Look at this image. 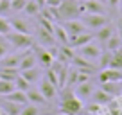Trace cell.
I'll return each instance as SVG.
<instances>
[{
    "instance_id": "obj_1",
    "label": "cell",
    "mask_w": 122,
    "mask_h": 115,
    "mask_svg": "<svg viewBox=\"0 0 122 115\" xmlns=\"http://www.w3.org/2000/svg\"><path fill=\"white\" fill-rule=\"evenodd\" d=\"M61 103H59V113L63 115H79L84 110V104L79 97L74 95V92H66V88H61Z\"/></svg>"
},
{
    "instance_id": "obj_2",
    "label": "cell",
    "mask_w": 122,
    "mask_h": 115,
    "mask_svg": "<svg viewBox=\"0 0 122 115\" xmlns=\"http://www.w3.org/2000/svg\"><path fill=\"white\" fill-rule=\"evenodd\" d=\"M59 13V22L63 20H72V18H79L83 13H81V2L77 0H63L57 7Z\"/></svg>"
},
{
    "instance_id": "obj_3",
    "label": "cell",
    "mask_w": 122,
    "mask_h": 115,
    "mask_svg": "<svg viewBox=\"0 0 122 115\" xmlns=\"http://www.w3.org/2000/svg\"><path fill=\"white\" fill-rule=\"evenodd\" d=\"M7 42L11 43L13 49H18V50H25V49H30L34 45V38L32 34H23V32H16V31H11L9 34H5Z\"/></svg>"
},
{
    "instance_id": "obj_4",
    "label": "cell",
    "mask_w": 122,
    "mask_h": 115,
    "mask_svg": "<svg viewBox=\"0 0 122 115\" xmlns=\"http://www.w3.org/2000/svg\"><path fill=\"white\" fill-rule=\"evenodd\" d=\"M81 22L84 23L86 29H93V31H97V29H101L102 25L110 23V18H108L106 15H99V13H83Z\"/></svg>"
},
{
    "instance_id": "obj_5",
    "label": "cell",
    "mask_w": 122,
    "mask_h": 115,
    "mask_svg": "<svg viewBox=\"0 0 122 115\" xmlns=\"http://www.w3.org/2000/svg\"><path fill=\"white\" fill-rule=\"evenodd\" d=\"M101 52H102V47H101L99 42L95 43V40H92V42H88L86 45L76 49V54L86 58V59H90V61H97V58L101 56Z\"/></svg>"
},
{
    "instance_id": "obj_6",
    "label": "cell",
    "mask_w": 122,
    "mask_h": 115,
    "mask_svg": "<svg viewBox=\"0 0 122 115\" xmlns=\"http://www.w3.org/2000/svg\"><path fill=\"white\" fill-rule=\"evenodd\" d=\"M61 25L65 27V31L68 32V40H70V36H76V34H79V32L86 31V27H84V23L81 22V18L63 20V22H61Z\"/></svg>"
},
{
    "instance_id": "obj_7",
    "label": "cell",
    "mask_w": 122,
    "mask_h": 115,
    "mask_svg": "<svg viewBox=\"0 0 122 115\" xmlns=\"http://www.w3.org/2000/svg\"><path fill=\"white\" fill-rule=\"evenodd\" d=\"M70 63H72L77 70H81V72H86V74H93L95 72V65H93L90 59L79 56V54H74V58L70 59Z\"/></svg>"
},
{
    "instance_id": "obj_8",
    "label": "cell",
    "mask_w": 122,
    "mask_h": 115,
    "mask_svg": "<svg viewBox=\"0 0 122 115\" xmlns=\"http://www.w3.org/2000/svg\"><path fill=\"white\" fill-rule=\"evenodd\" d=\"M36 65H38V59H36L34 50H32V49H25V50H22L18 68H20V70H25V68H30V67H36Z\"/></svg>"
},
{
    "instance_id": "obj_9",
    "label": "cell",
    "mask_w": 122,
    "mask_h": 115,
    "mask_svg": "<svg viewBox=\"0 0 122 115\" xmlns=\"http://www.w3.org/2000/svg\"><path fill=\"white\" fill-rule=\"evenodd\" d=\"M99 81H101V83H108V81L120 83V81H122V70L111 68V67H108V68H101V72H99Z\"/></svg>"
},
{
    "instance_id": "obj_10",
    "label": "cell",
    "mask_w": 122,
    "mask_h": 115,
    "mask_svg": "<svg viewBox=\"0 0 122 115\" xmlns=\"http://www.w3.org/2000/svg\"><path fill=\"white\" fill-rule=\"evenodd\" d=\"M81 13H99V15H106V5H102L101 0H84V2H81Z\"/></svg>"
},
{
    "instance_id": "obj_11",
    "label": "cell",
    "mask_w": 122,
    "mask_h": 115,
    "mask_svg": "<svg viewBox=\"0 0 122 115\" xmlns=\"http://www.w3.org/2000/svg\"><path fill=\"white\" fill-rule=\"evenodd\" d=\"M38 90L43 94V97H45L47 101L54 99V97L57 95V86H54V84L50 83L47 77H43V76H41V79H40V88Z\"/></svg>"
},
{
    "instance_id": "obj_12",
    "label": "cell",
    "mask_w": 122,
    "mask_h": 115,
    "mask_svg": "<svg viewBox=\"0 0 122 115\" xmlns=\"http://www.w3.org/2000/svg\"><path fill=\"white\" fill-rule=\"evenodd\" d=\"M92 40H93V34H92V32L83 31V32H79V34H76V36H70L68 45L72 47L74 50H76V49H79V47L86 45V43H88V42H92Z\"/></svg>"
},
{
    "instance_id": "obj_13",
    "label": "cell",
    "mask_w": 122,
    "mask_h": 115,
    "mask_svg": "<svg viewBox=\"0 0 122 115\" xmlns=\"http://www.w3.org/2000/svg\"><path fill=\"white\" fill-rule=\"evenodd\" d=\"M93 90H95V88H93V84H92L90 81H83V83L76 84V92H74V95L79 97L81 101H84V99H90V97H92Z\"/></svg>"
},
{
    "instance_id": "obj_14",
    "label": "cell",
    "mask_w": 122,
    "mask_h": 115,
    "mask_svg": "<svg viewBox=\"0 0 122 115\" xmlns=\"http://www.w3.org/2000/svg\"><path fill=\"white\" fill-rule=\"evenodd\" d=\"M113 32H115L113 25H111V23H106V25H102L101 29H97V32L93 34V40H97L101 45H104V43L108 42V38H110Z\"/></svg>"
},
{
    "instance_id": "obj_15",
    "label": "cell",
    "mask_w": 122,
    "mask_h": 115,
    "mask_svg": "<svg viewBox=\"0 0 122 115\" xmlns=\"http://www.w3.org/2000/svg\"><path fill=\"white\" fill-rule=\"evenodd\" d=\"M36 34H38V42L41 43V45L45 47H50L56 43V38H54V32L47 31V29H43V27L38 25V29H36Z\"/></svg>"
},
{
    "instance_id": "obj_16",
    "label": "cell",
    "mask_w": 122,
    "mask_h": 115,
    "mask_svg": "<svg viewBox=\"0 0 122 115\" xmlns=\"http://www.w3.org/2000/svg\"><path fill=\"white\" fill-rule=\"evenodd\" d=\"M74 54H76V50H74L70 45H61L59 49H57L56 59H57V61H61V63H66V65H68L70 59L74 58Z\"/></svg>"
},
{
    "instance_id": "obj_17",
    "label": "cell",
    "mask_w": 122,
    "mask_h": 115,
    "mask_svg": "<svg viewBox=\"0 0 122 115\" xmlns=\"http://www.w3.org/2000/svg\"><path fill=\"white\" fill-rule=\"evenodd\" d=\"M92 101L97 103V104H101V106H104V104H110L111 101H113V95L108 94L106 90L99 88V90H93V94H92Z\"/></svg>"
},
{
    "instance_id": "obj_18",
    "label": "cell",
    "mask_w": 122,
    "mask_h": 115,
    "mask_svg": "<svg viewBox=\"0 0 122 115\" xmlns=\"http://www.w3.org/2000/svg\"><path fill=\"white\" fill-rule=\"evenodd\" d=\"M34 54H36V59H38V65L45 67V68L52 65L54 56L50 54V50H49V49H40V50H34Z\"/></svg>"
},
{
    "instance_id": "obj_19",
    "label": "cell",
    "mask_w": 122,
    "mask_h": 115,
    "mask_svg": "<svg viewBox=\"0 0 122 115\" xmlns=\"http://www.w3.org/2000/svg\"><path fill=\"white\" fill-rule=\"evenodd\" d=\"M20 76L25 77L27 81H29L30 84L36 83V81L41 79V70H40V67H30V68H25V70H20Z\"/></svg>"
},
{
    "instance_id": "obj_20",
    "label": "cell",
    "mask_w": 122,
    "mask_h": 115,
    "mask_svg": "<svg viewBox=\"0 0 122 115\" xmlns=\"http://www.w3.org/2000/svg\"><path fill=\"white\" fill-rule=\"evenodd\" d=\"M25 94H27V101H29V103H32V104L43 106V104H47V103H49V101H47L45 97H43V94L40 92V90H34L32 86H30V88L27 90Z\"/></svg>"
},
{
    "instance_id": "obj_21",
    "label": "cell",
    "mask_w": 122,
    "mask_h": 115,
    "mask_svg": "<svg viewBox=\"0 0 122 115\" xmlns=\"http://www.w3.org/2000/svg\"><path fill=\"white\" fill-rule=\"evenodd\" d=\"M54 38L59 45H68V32L65 31V27L61 25V22L54 23Z\"/></svg>"
},
{
    "instance_id": "obj_22",
    "label": "cell",
    "mask_w": 122,
    "mask_h": 115,
    "mask_svg": "<svg viewBox=\"0 0 122 115\" xmlns=\"http://www.w3.org/2000/svg\"><path fill=\"white\" fill-rule=\"evenodd\" d=\"M9 23H11L13 31L23 32V34H30V27H29V23H27V20H23V18H11Z\"/></svg>"
},
{
    "instance_id": "obj_23",
    "label": "cell",
    "mask_w": 122,
    "mask_h": 115,
    "mask_svg": "<svg viewBox=\"0 0 122 115\" xmlns=\"http://www.w3.org/2000/svg\"><path fill=\"white\" fill-rule=\"evenodd\" d=\"M20 56L22 54H5L2 59H0V68H4V67H11V68H18V63H20ZM20 70V68H18Z\"/></svg>"
},
{
    "instance_id": "obj_24",
    "label": "cell",
    "mask_w": 122,
    "mask_h": 115,
    "mask_svg": "<svg viewBox=\"0 0 122 115\" xmlns=\"http://www.w3.org/2000/svg\"><path fill=\"white\" fill-rule=\"evenodd\" d=\"M120 47H122V36L118 34V32H113V34L108 38V42L104 43V49L110 50V52H113V50L120 49Z\"/></svg>"
},
{
    "instance_id": "obj_25",
    "label": "cell",
    "mask_w": 122,
    "mask_h": 115,
    "mask_svg": "<svg viewBox=\"0 0 122 115\" xmlns=\"http://www.w3.org/2000/svg\"><path fill=\"white\" fill-rule=\"evenodd\" d=\"M5 101H13V103L22 104V106L29 103V101H27V94L22 92V90H13L11 94H7V95H5Z\"/></svg>"
},
{
    "instance_id": "obj_26",
    "label": "cell",
    "mask_w": 122,
    "mask_h": 115,
    "mask_svg": "<svg viewBox=\"0 0 122 115\" xmlns=\"http://www.w3.org/2000/svg\"><path fill=\"white\" fill-rule=\"evenodd\" d=\"M40 11H41V7L38 5V2H36V0H27V2H25L23 13H25L27 16H38Z\"/></svg>"
},
{
    "instance_id": "obj_27",
    "label": "cell",
    "mask_w": 122,
    "mask_h": 115,
    "mask_svg": "<svg viewBox=\"0 0 122 115\" xmlns=\"http://www.w3.org/2000/svg\"><path fill=\"white\" fill-rule=\"evenodd\" d=\"M2 108V111H5L7 115H20V111H22V104H16L13 103V101H5L4 106H0Z\"/></svg>"
},
{
    "instance_id": "obj_28",
    "label": "cell",
    "mask_w": 122,
    "mask_h": 115,
    "mask_svg": "<svg viewBox=\"0 0 122 115\" xmlns=\"http://www.w3.org/2000/svg\"><path fill=\"white\" fill-rule=\"evenodd\" d=\"M110 67H111V68H118V70H122V47L111 52V61H110Z\"/></svg>"
},
{
    "instance_id": "obj_29",
    "label": "cell",
    "mask_w": 122,
    "mask_h": 115,
    "mask_svg": "<svg viewBox=\"0 0 122 115\" xmlns=\"http://www.w3.org/2000/svg\"><path fill=\"white\" fill-rule=\"evenodd\" d=\"M20 74L18 68H11V67H4L0 68V79H7V81H15V77Z\"/></svg>"
},
{
    "instance_id": "obj_30",
    "label": "cell",
    "mask_w": 122,
    "mask_h": 115,
    "mask_svg": "<svg viewBox=\"0 0 122 115\" xmlns=\"http://www.w3.org/2000/svg\"><path fill=\"white\" fill-rule=\"evenodd\" d=\"M15 88V81H7V79H0V95L5 97L7 94H11Z\"/></svg>"
},
{
    "instance_id": "obj_31",
    "label": "cell",
    "mask_w": 122,
    "mask_h": 115,
    "mask_svg": "<svg viewBox=\"0 0 122 115\" xmlns=\"http://www.w3.org/2000/svg\"><path fill=\"white\" fill-rule=\"evenodd\" d=\"M97 61H99V68H108L110 67V61H111V52L106 49H102L101 56L97 58Z\"/></svg>"
},
{
    "instance_id": "obj_32",
    "label": "cell",
    "mask_w": 122,
    "mask_h": 115,
    "mask_svg": "<svg viewBox=\"0 0 122 115\" xmlns=\"http://www.w3.org/2000/svg\"><path fill=\"white\" fill-rule=\"evenodd\" d=\"M30 86H32V84H30L29 81L25 79V77H22L20 74L15 77V88H16V90H22V92H27V90H29Z\"/></svg>"
},
{
    "instance_id": "obj_33",
    "label": "cell",
    "mask_w": 122,
    "mask_h": 115,
    "mask_svg": "<svg viewBox=\"0 0 122 115\" xmlns=\"http://www.w3.org/2000/svg\"><path fill=\"white\" fill-rule=\"evenodd\" d=\"M20 115H40V106L32 104V103H27V104H23Z\"/></svg>"
},
{
    "instance_id": "obj_34",
    "label": "cell",
    "mask_w": 122,
    "mask_h": 115,
    "mask_svg": "<svg viewBox=\"0 0 122 115\" xmlns=\"http://www.w3.org/2000/svg\"><path fill=\"white\" fill-rule=\"evenodd\" d=\"M11 49H13V47H11V43L7 42V38L0 34V59H2L5 54H9V50H11Z\"/></svg>"
},
{
    "instance_id": "obj_35",
    "label": "cell",
    "mask_w": 122,
    "mask_h": 115,
    "mask_svg": "<svg viewBox=\"0 0 122 115\" xmlns=\"http://www.w3.org/2000/svg\"><path fill=\"white\" fill-rule=\"evenodd\" d=\"M11 31H13V27H11V23H9V20L5 18V16H0V34L5 36Z\"/></svg>"
},
{
    "instance_id": "obj_36",
    "label": "cell",
    "mask_w": 122,
    "mask_h": 115,
    "mask_svg": "<svg viewBox=\"0 0 122 115\" xmlns=\"http://www.w3.org/2000/svg\"><path fill=\"white\" fill-rule=\"evenodd\" d=\"M101 84H102V90H106L111 95H115L118 92V83H115V81H108V83H101Z\"/></svg>"
},
{
    "instance_id": "obj_37",
    "label": "cell",
    "mask_w": 122,
    "mask_h": 115,
    "mask_svg": "<svg viewBox=\"0 0 122 115\" xmlns=\"http://www.w3.org/2000/svg\"><path fill=\"white\" fill-rule=\"evenodd\" d=\"M45 77H47V79H49L50 83L54 84V86H57V88H59V81H57V74L54 72V70L50 68V67H47V70H45Z\"/></svg>"
},
{
    "instance_id": "obj_38",
    "label": "cell",
    "mask_w": 122,
    "mask_h": 115,
    "mask_svg": "<svg viewBox=\"0 0 122 115\" xmlns=\"http://www.w3.org/2000/svg\"><path fill=\"white\" fill-rule=\"evenodd\" d=\"M25 2L27 0H11V11H23V7H25Z\"/></svg>"
},
{
    "instance_id": "obj_39",
    "label": "cell",
    "mask_w": 122,
    "mask_h": 115,
    "mask_svg": "<svg viewBox=\"0 0 122 115\" xmlns=\"http://www.w3.org/2000/svg\"><path fill=\"white\" fill-rule=\"evenodd\" d=\"M11 11V0H0V16L7 15Z\"/></svg>"
},
{
    "instance_id": "obj_40",
    "label": "cell",
    "mask_w": 122,
    "mask_h": 115,
    "mask_svg": "<svg viewBox=\"0 0 122 115\" xmlns=\"http://www.w3.org/2000/svg\"><path fill=\"white\" fill-rule=\"evenodd\" d=\"M63 2V0H45V5L47 7H59V4ZM43 5V7H45Z\"/></svg>"
},
{
    "instance_id": "obj_41",
    "label": "cell",
    "mask_w": 122,
    "mask_h": 115,
    "mask_svg": "<svg viewBox=\"0 0 122 115\" xmlns=\"http://www.w3.org/2000/svg\"><path fill=\"white\" fill-rule=\"evenodd\" d=\"M106 2H108V5H110V7H117L122 0H106Z\"/></svg>"
},
{
    "instance_id": "obj_42",
    "label": "cell",
    "mask_w": 122,
    "mask_h": 115,
    "mask_svg": "<svg viewBox=\"0 0 122 115\" xmlns=\"http://www.w3.org/2000/svg\"><path fill=\"white\" fill-rule=\"evenodd\" d=\"M36 2H38L40 7H43V5H45V0H36Z\"/></svg>"
},
{
    "instance_id": "obj_43",
    "label": "cell",
    "mask_w": 122,
    "mask_h": 115,
    "mask_svg": "<svg viewBox=\"0 0 122 115\" xmlns=\"http://www.w3.org/2000/svg\"><path fill=\"white\" fill-rule=\"evenodd\" d=\"M118 7H120V18H122V4H118Z\"/></svg>"
},
{
    "instance_id": "obj_44",
    "label": "cell",
    "mask_w": 122,
    "mask_h": 115,
    "mask_svg": "<svg viewBox=\"0 0 122 115\" xmlns=\"http://www.w3.org/2000/svg\"><path fill=\"white\" fill-rule=\"evenodd\" d=\"M2 115H7V113H5V111H2Z\"/></svg>"
},
{
    "instance_id": "obj_45",
    "label": "cell",
    "mask_w": 122,
    "mask_h": 115,
    "mask_svg": "<svg viewBox=\"0 0 122 115\" xmlns=\"http://www.w3.org/2000/svg\"><path fill=\"white\" fill-rule=\"evenodd\" d=\"M0 115H2V108H0Z\"/></svg>"
},
{
    "instance_id": "obj_46",
    "label": "cell",
    "mask_w": 122,
    "mask_h": 115,
    "mask_svg": "<svg viewBox=\"0 0 122 115\" xmlns=\"http://www.w3.org/2000/svg\"><path fill=\"white\" fill-rule=\"evenodd\" d=\"M79 2H84V0H79Z\"/></svg>"
}]
</instances>
